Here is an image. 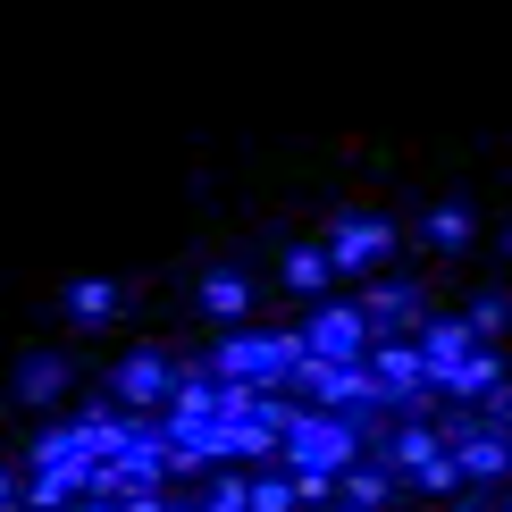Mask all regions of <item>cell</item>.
Listing matches in <instances>:
<instances>
[{
  "label": "cell",
  "mask_w": 512,
  "mask_h": 512,
  "mask_svg": "<svg viewBox=\"0 0 512 512\" xmlns=\"http://www.w3.org/2000/svg\"><path fill=\"white\" fill-rule=\"evenodd\" d=\"M471 236H479V219H471L462 202H429V210H420V244H437V252H462Z\"/></svg>",
  "instance_id": "cell-15"
},
{
  "label": "cell",
  "mask_w": 512,
  "mask_h": 512,
  "mask_svg": "<svg viewBox=\"0 0 512 512\" xmlns=\"http://www.w3.org/2000/svg\"><path fill=\"white\" fill-rule=\"evenodd\" d=\"M328 277H336L328 244H294V252H286V286H294V294H328Z\"/></svg>",
  "instance_id": "cell-17"
},
{
  "label": "cell",
  "mask_w": 512,
  "mask_h": 512,
  "mask_svg": "<svg viewBox=\"0 0 512 512\" xmlns=\"http://www.w3.org/2000/svg\"><path fill=\"white\" fill-rule=\"evenodd\" d=\"M437 429H445V454L462 462V479H479V487L512 479V429H496L487 412H462V403H445Z\"/></svg>",
  "instance_id": "cell-3"
},
{
  "label": "cell",
  "mask_w": 512,
  "mask_h": 512,
  "mask_svg": "<svg viewBox=\"0 0 512 512\" xmlns=\"http://www.w3.org/2000/svg\"><path fill=\"white\" fill-rule=\"evenodd\" d=\"M420 487H429V496H454V487H462V462H454V454H437L429 471H420Z\"/></svg>",
  "instance_id": "cell-21"
},
{
  "label": "cell",
  "mask_w": 512,
  "mask_h": 512,
  "mask_svg": "<svg viewBox=\"0 0 512 512\" xmlns=\"http://www.w3.org/2000/svg\"><path fill=\"white\" fill-rule=\"evenodd\" d=\"M370 454L387 462L395 479H420V471H429V462L445 454V429H437V420H395V429H378Z\"/></svg>",
  "instance_id": "cell-7"
},
{
  "label": "cell",
  "mask_w": 512,
  "mask_h": 512,
  "mask_svg": "<svg viewBox=\"0 0 512 512\" xmlns=\"http://www.w3.org/2000/svg\"><path fill=\"white\" fill-rule=\"evenodd\" d=\"M17 512H26V504H17Z\"/></svg>",
  "instance_id": "cell-27"
},
{
  "label": "cell",
  "mask_w": 512,
  "mask_h": 512,
  "mask_svg": "<svg viewBox=\"0 0 512 512\" xmlns=\"http://www.w3.org/2000/svg\"><path fill=\"white\" fill-rule=\"evenodd\" d=\"M26 471H84V479H93V471H101V454H93V437H84V420L34 429V445H26Z\"/></svg>",
  "instance_id": "cell-9"
},
{
  "label": "cell",
  "mask_w": 512,
  "mask_h": 512,
  "mask_svg": "<svg viewBox=\"0 0 512 512\" xmlns=\"http://www.w3.org/2000/svg\"><path fill=\"white\" fill-rule=\"evenodd\" d=\"M496 512H512V496H504V504H496Z\"/></svg>",
  "instance_id": "cell-26"
},
{
  "label": "cell",
  "mask_w": 512,
  "mask_h": 512,
  "mask_svg": "<svg viewBox=\"0 0 512 512\" xmlns=\"http://www.w3.org/2000/svg\"><path fill=\"white\" fill-rule=\"evenodd\" d=\"M17 395H26V403H59V395H68V361H59V353H26V361H17Z\"/></svg>",
  "instance_id": "cell-16"
},
{
  "label": "cell",
  "mask_w": 512,
  "mask_h": 512,
  "mask_svg": "<svg viewBox=\"0 0 512 512\" xmlns=\"http://www.w3.org/2000/svg\"><path fill=\"white\" fill-rule=\"evenodd\" d=\"M387 496H395V471H387V462H370V454H361L353 471L336 479V504H361V512H387Z\"/></svg>",
  "instance_id": "cell-14"
},
{
  "label": "cell",
  "mask_w": 512,
  "mask_h": 512,
  "mask_svg": "<svg viewBox=\"0 0 512 512\" xmlns=\"http://www.w3.org/2000/svg\"><path fill=\"white\" fill-rule=\"evenodd\" d=\"M395 244H403V227L378 219V210H345V219L328 227V261L336 269H387Z\"/></svg>",
  "instance_id": "cell-6"
},
{
  "label": "cell",
  "mask_w": 512,
  "mask_h": 512,
  "mask_svg": "<svg viewBox=\"0 0 512 512\" xmlns=\"http://www.w3.org/2000/svg\"><path fill=\"white\" fill-rule=\"evenodd\" d=\"M336 512H361V504H336ZM387 512H395V504H387Z\"/></svg>",
  "instance_id": "cell-24"
},
{
  "label": "cell",
  "mask_w": 512,
  "mask_h": 512,
  "mask_svg": "<svg viewBox=\"0 0 512 512\" xmlns=\"http://www.w3.org/2000/svg\"><path fill=\"white\" fill-rule=\"evenodd\" d=\"M17 504H26V479H17L9 462H0V512H17Z\"/></svg>",
  "instance_id": "cell-22"
},
{
  "label": "cell",
  "mask_w": 512,
  "mask_h": 512,
  "mask_svg": "<svg viewBox=\"0 0 512 512\" xmlns=\"http://www.w3.org/2000/svg\"><path fill=\"white\" fill-rule=\"evenodd\" d=\"M504 252H512V227H504Z\"/></svg>",
  "instance_id": "cell-25"
},
{
  "label": "cell",
  "mask_w": 512,
  "mask_h": 512,
  "mask_svg": "<svg viewBox=\"0 0 512 512\" xmlns=\"http://www.w3.org/2000/svg\"><path fill=\"white\" fill-rule=\"evenodd\" d=\"M68 311L84 319V328H110V319L126 311V286H118V277H76V286H68Z\"/></svg>",
  "instance_id": "cell-13"
},
{
  "label": "cell",
  "mask_w": 512,
  "mask_h": 512,
  "mask_svg": "<svg viewBox=\"0 0 512 512\" xmlns=\"http://www.w3.org/2000/svg\"><path fill=\"white\" fill-rule=\"evenodd\" d=\"M462 328H471V345H487V353H496V336L512 328V303H504V294H479V303L462 311Z\"/></svg>",
  "instance_id": "cell-18"
},
{
  "label": "cell",
  "mask_w": 512,
  "mask_h": 512,
  "mask_svg": "<svg viewBox=\"0 0 512 512\" xmlns=\"http://www.w3.org/2000/svg\"><path fill=\"white\" fill-rule=\"evenodd\" d=\"M202 512H252V471H219L210 496H202Z\"/></svg>",
  "instance_id": "cell-20"
},
{
  "label": "cell",
  "mask_w": 512,
  "mask_h": 512,
  "mask_svg": "<svg viewBox=\"0 0 512 512\" xmlns=\"http://www.w3.org/2000/svg\"><path fill=\"white\" fill-rule=\"evenodd\" d=\"M76 512H126V504H118V496H84Z\"/></svg>",
  "instance_id": "cell-23"
},
{
  "label": "cell",
  "mask_w": 512,
  "mask_h": 512,
  "mask_svg": "<svg viewBox=\"0 0 512 512\" xmlns=\"http://www.w3.org/2000/svg\"><path fill=\"white\" fill-rule=\"evenodd\" d=\"M294 336H303L311 361H345V370H353V361H370V345H378V328H370V311H361V303H319Z\"/></svg>",
  "instance_id": "cell-4"
},
{
  "label": "cell",
  "mask_w": 512,
  "mask_h": 512,
  "mask_svg": "<svg viewBox=\"0 0 512 512\" xmlns=\"http://www.w3.org/2000/svg\"><path fill=\"white\" fill-rule=\"evenodd\" d=\"M294 361H303V336L294 328H227L219 345H210V370H219L227 387H252V395H277L294 378Z\"/></svg>",
  "instance_id": "cell-1"
},
{
  "label": "cell",
  "mask_w": 512,
  "mask_h": 512,
  "mask_svg": "<svg viewBox=\"0 0 512 512\" xmlns=\"http://www.w3.org/2000/svg\"><path fill=\"white\" fill-rule=\"evenodd\" d=\"M361 311H370V328H378V336H387V328H412V336H420V319H429V303H420L412 277H370Z\"/></svg>",
  "instance_id": "cell-10"
},
{
  "label": "cell",
  "mask_w": 512,
  "mask_h": 512,
  "mask_svg": "<svg viewBox=\"0 0 512 512\" xmlns=\"http://www.w3.org/2000/svg\"><path fill=\"white\" fill-rule=\"evenodd\" d=\"M252 512H303L294 471H252Z\"/></svg>",
  "instance_id": "cell-19"
},
{
  "label": "cell",
  "mask_w": 512,
  "mask_h": 512,
  "mask_svg": "<svg viewBox=\"0 0 512 512\" xmlns=\"http://www.w3.org/2000/svg\"><path fill=\"white\" fill-rule=\"evenodd\" d=\"M84 496H93L84 471H26V512H76Z\"/></svg>",
  "instance_id": "cell-11"
},
{
  "label": "cell",
  "mask_w": 512,
  "mask_h": 512,
  "mask_svg": "<svg viewBox=\"0 0 512 512\" xmlns=\"http://www.w3.org/2000/svg\"><path fill=\"white\" fill-rule=\"evenodd\" d=\"M110 403H118V412L160 420L168 403H177V353H126L110 370Z\"/></svg>",
  "instance_id": "cell-5"
},
{
  "label": "cell",
  "mask_w": 512,
  "mask_h": 512,
  "mask_svg": "<svg viewBox=\"0 0 512 512\" xmlns=\"http://www.w3.org/2000/svg\"><path fill=\"white\" fill-rule=\"evenodd\" d=\"M277 454H286L294 479H345L353 462L370 454V429H361V420H336V412H311V403H303Z\"/></svg>",
  "instance_id": "cell-2"
},
{
  "label": "cell",
  "mask_w": 512,
  "mask_h": 512,
  "mask_svg": "<svg viewBox=\"0 0 512 512\" xmlns=\"http://www.w3.org/2000/svg\"><path fill=\"white\" fill-rule=\"evenodd\" d=\"M202 311H210V319H244V311H252V269L219 261V269L202 277Z\"/></svg>",
  "instance_id": "cell-12"
},
{
  "label": "cell",
  "mask_w": 512,
  "mask_h": 512,
  "mask_svg": "<svg viewBox=\"0 0 512 512\" xmlns=\"http://www.w3.org/2000/svg\"><path fill=\"white\" fill-rule=\"evenodd\" d=\"M412 345H420V361H429V378H437V395L454 387V370H462V361L479 353V345H471V328H462L454 311H429V319H420V336H412Z\"/></svg>",
  "instance_id": "cell-8"
}]
</instances>
